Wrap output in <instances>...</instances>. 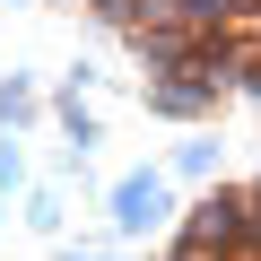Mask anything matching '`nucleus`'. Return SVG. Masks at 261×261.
<instances>
[{
	"instance_id": "nucleus-2",
	"label": "nucleus",
	"mask_w": 261,
	"mask_h": 261,
	"mask_svg": "<svg viewBox=\"0 0 261 261\" xmlns=\"http://www.w3.org/2000/svg\"><path fill=\"white\" fill-rule=\"evenodd\" d=\"M166 261H261V174L235 183V192H218V200L174 235Z\"/></svg>"
},
{
	"instance_id": "nucleus-1",
	"label": "nucleus",
	"mask_w": 261,
	"mask_h": 261,
	"mask_svg": "<svg viewBox=\"0 0 261 261\" xmlns=\"http://www.w3.org/2000/svg\"><path fill=\"white\" fill-rule=\"evenodd\" d=\"M148 61L157 105L200 113L261 96V0H87Z\"/></svg>"
}]
</instances>
